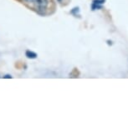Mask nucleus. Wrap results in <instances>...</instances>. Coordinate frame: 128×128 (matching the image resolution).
Returning <instances> with one entry per match:
<instances>
[{
	"label": "nucleus",
	"instance_id": "1",
	"mask_svg": "<svg viewBox=\"0 0 128 128\" xmlns=\"http://www.w3.org/2000/svg\"><path fill=\"white\" fill-rule=\"evenodd\" d=\"M37 7H38V10L40 12L45 11V9H46L48 7V0H38V4H37Z\"/></svg>",
	"mask_w": 128,
	"mask_h": 128
},
{
	"label": "nucleus",
	"instance_id": "2",
	"mask_svg": "<svg viewBox=\"0 0 128 128\" xmlns=\"http://www.w3.org/2000/svg\"><path fill=\"white\" fill-rule=\"evenodd\" d=\"M106 0H93V4H92V9L96 10V9H99L102 8V4H105Z\"/></svg>",
	"mask_w": 128,
	"mask_h": 128
},
{
	"label": "nucleus",
	"instance_id": "3",
	"mask_svg": "<svg viewBox=\"0 0 128 128\" xmlns=\"http://www.w3.org/2000/svg\"><path fill=\"white\" fill-rule=\"evenodd\" d=\"M25 55L28 59H35V58H37L38 56V54H36V53L30 51V50H27V51L25 52Z\"/></svg>",
	"mask_w": 128,
	"mask_h": 128
},
{
	"label": "nucleus",
	"instance_id": "4",
	"mask_svg": "<svg viewBox=\"0 0 128 128\" xmlns=\"http://www.w3.org/2000/svg\"><path fill=\"white\" fill-rule=\"evenodd\" d=\"M24 1L27 4H36V5H37L38 0H24Z\"/></svg>",
	"mask_w": 128,
	"mask_h": 128
},
{
	"label": "nucleus",
	"instance_id": "5",
	"mask_svg": "<svg viewBox=\"0 0 128 128\" xmlns=\"http://www.w3.org/2000/svg\"><path fill=\"white\" fill-rule=\"evenodd\" d=\"M4 78H12V76H8V74H7V76L4 77Z\"/></svg>",
	"mask_w": 128,
	"mask_h": 128
}]
</instances>
